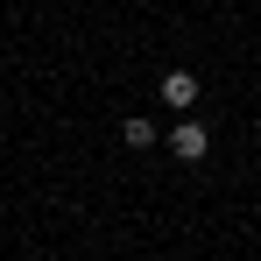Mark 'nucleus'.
Listing matches in <instances>:
<instances>
[{
	"label": "nucleus",
	"mask_w": 261,
	"mask_h": 261,
	"mask_svg": "<svg viewBox=\"0 0 261 261\" xmlns=\"http://www.w3.org/2000/svg\"><path fill=\"white\" fill-rule=\"evenodd\" d=\"M163 141H170V155H176V163H205V148H212V134L198 127L191 113H184V120H176V127L163 134Z\"/></svg>",
	"instance_id": "1"
},
{
	"label": "nucleus",
	"mask_w": 261,
	"mask_h": 261,
	"mask_svg": "<svg viewBox=\"0 0 261 261\" xmlns=\"http://www.w3.org/2000/svg\"><path fill=\"white\" fill-rule=\"evenodd\" d=\"M155 85H163V106H176V120L198 106V78H191V71H163Z\"/></svg>",
	"instance_id": "2"
},
{
	"label": "nucleus",
	"mask_w": 261,
	"mask_h": 261,
	"mask_svg": "<svg viewBox=\"0 0 261 261\" xmlns=\"http://www.w3.org/2000/svg\"><path fill=\"white\" fill-rule=\"evenodd\" d=\"M120 134H127V148H148V141H163V134L148 127V120H141V113H134V120H127V127H120Z\"/></svg>",
	"instance_id": "3"
}]
</instances>
